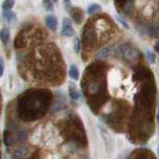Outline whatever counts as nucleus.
<instances>
[{
	"label": "nucleus",
	"instance_id": "f03ea898",
	"mask_svg": "<svg viewBox=\"0 0 159 159\" xmlns=\"http://www.w3.org/2000/svg\"><path fill=\"white\" fill-rule=\"evenodd\" d=\"M61 34L63 36H66V37H72L75 35V30L72 26V22L70 19L68 18L63 19V26H62Z\"/></svg>",
	"mask_w": 159,
	"mask_h": 159
},
{
	"label": "nucleus",
	"instance_id": "a211bd4d",
	"mask_svg": "<svg viewBox=\"0 0 159 159\" xmlns=\"http://www.w3.org/2000/svg\"><path fill=\"white\" fill-rule=\"evenodd\" d=\"M152 154H151V151H149V153L145 154V153H142V155L141 156H139V158L140 159H154L153 156H151Z\"/></svg>",
	"mask_w": 159,
	"mask_h": 159
},
{
	"label": "nucleus",
	"instance_id": "f8f14e48",
	"mask_svg": "<svg viewBox=\"0 0 159 159\" xmlns=\"http://www.w3.org/2000/svg\"><path fill=\"white\" fill-rule=\"evenodd\" d=\"M43 5L45 9L48 10V11H51V10H53L54 2L53 0H43Z\"/></svg>",
	"mask_w": 159,
	"mask_h": 159
},
{
	"label": "nucleus",
	"instance_id": "b1692460",
	"mask_svg": "<svg viewBox=\"0 0 159 159\" xmlns=\"http://www.w3.org/2000/svg\"><path fill=\"white\" fill-rule=\"evenodd\" d=\"M53 2H54V3H57V2H58V0H53Z\"/></svg>",
	"mask_w": 159,
	"mask_h": 159
},
{
	"label": "nucleus",
	"instance_id": "f257e3e1",
	"mask_svg": "<svg viewBox=\"0 0 159 159\" xmlns=\"http://www.w3.org/2000/svg\"><path fill=\"white\" fill-rule=\"evenodd\" d=\"M119 54L123 57L124 60H127V61H134L138 57V52L136 50L127 46H122L119 48Z\"/></svg>",
	"mask_w": 159,
	"mask_h": 159
},
{
	"label": "nucleus",
	"instance_id": "9b49d317",
	"mask_svg": "<svg viewBox=\"0 0 159 159\" xmlns=\"http://www.w3.org/2000/svg\"><path fill=\"white\" fill-rule=\"evenodd\" d=\"M15 1L14 0H5L2 3V9L3 10H11L12 7L14 6Z\"/></svg>",
	"mask_w": 159,
	"mask_h": 159
},
{
	"label": "nucleus",
	"instance_id": "aec40b11",
	"mask_svg": "<svg viewBox=\"0 0 159 159\" xmlns=\"http://www.w3.org/2000/svg\"><path fill=\"white\" fill-rule=\"evenodd\" d=\"M64 1H65V5H66L65 7H66L67 10H69V8L71 7V4H70V1H69V0H64Z\"/></svg>",
	"mask_w": 159,
	"mask_h": 159
},
{
	"label": "nucleus",
	"instance_id": "7ed1b4c3",
	"mask_svg": "<svg viewBox=\"0 0 159 159\" xmlns=\"http://www.w3.org/2000/svg\"><path fill=\"white\" fill-rule=\"evenodd\" d=\"M114 51H116V48L113 46H107L106 48L102 49L101 51L98 53L97 56L99 59H106V58H108L109 56H111V55L114 53Z\"/></svg>",
	"mask_w": 159,
	"mask_h": 159
},
{
	"label": "nucleus",
	"instance_id": "5701e85b",
	"mask_svg": "<svg viewBox=\"0 0 159 159\" xmlns=\"http://www.w3.org/2000/svg\"><path fill=\"white\" fill-rule=\"evenodd\" d=\"M157 155H158V158H159V145L157 147Z\"/></svg>",
	"mask_w": 159,
	"mask_h": 159
},
{
	"label": "nucleus",
	"instance_id": "2eb2a0df",
	"mask_svg": "<svg viewBox=\"0 0 159 159\" xmlns=\"http://www.w3.org/2000/svg\"><path fill=\"white\" fill-rule=\"evenodd\" d=\"M74 49H75V52L79 53L80 50H81V41H80L79 38L75 39V42H74Z\"/></svg>",
	"mask_w": 159,
	"mask_h": 159
},
{
	"label": "nucleus",
	"instance_id": "f3484780",
	"mask_svg": "<svg viewBox=\"0 0 159 159\" xmlns=\"http://www.w3.org/2000/svg\"><path fill=\"white\" fill-rule=\"evenodd\" d=\"M117 20H118L119 22H120V24L122 25L124 28H126V29L129 28V25L127 24V22H125V20H124L121 16H119V15H118V16H117Z\"/></svg>",
	"mask_w": 159,
	"mask_h": 159
},
{
	"label": "nucleus",
	"instance_id": "ddd939ff",
	"mask_svg": "<svg viewBox=\"0 0 159 159\" xmlns=\"http://www.w3.org/2000/svg\"><path fill=\"white\" fill-rule=\"evenodd\" d=\"M3 142L6 146H10L11 145V140H10V136H9V133L7 130L4 131V134H3Z\"/></svg>",
	"mask_w": 159,
	"mask_h": 159
},
{
	"label": "nucleus",
	"instance_id": "39448f33",
	"mask_svg": "<svg viewBox=\"0 0 159 159\" xmlns=\"http://www.w3.org/2000/svg\"><path fill=\"white\" fill-rule=\"evenodd\" d=\"M3 17L9 23H16L17 16L11 10H3Z\"/></svg>",
	"mask_w": 159,
	"mask_h": 159
},
{
	"label": "nucleus",
	"instance_id": "6e6552de",
	"mask_svg": "<svg viewBox=\"0 0 159 159\" xmlns=\"http://www.w3.org/2000/svg\"><path fill=\"white\" fill-rule=\"evenodd\" d=\"M102 11V7L99 6L98 4H96V3H93V4H91L89 6L88 8V13L89 15H93V14H97L98 12H101Z\"/></svg>",
	"mask_w": 159,
	"mask_h": 159
},
{
	"label": "nucleus",
	"instance_id": "20e7f679",
	"mask_svg": "<svg viewBox=\"0 0 159 159\" xmlns=\"http://www.w3.org/2000/svg\"><path fill=\"white\" fill-rule=\"evenodd\" d=\"M45 21H46V25L48 26V28L51 29L52 31H55V30L57 29L58 21H57V18L55 16H53V15H47Z\"/></svg>",
	"mask_w": 159,
	"mask_h": 159
},
{
	"label": "nucleus",
	"instance_id": "4be33fe9",
	"mask_svg": "<svg viewBox=\"0 0 159 159\" xmlns=\"http://www.w3.org/2000/svg\"><path fill=\"white\" fill-rule=\"evenodd\" d=\"M157 121L159 123V104H158V111H157Z\"/></svg>",
	"mask_w": 159,
	"mask_h": 159
},
{
	"label": "nucleus",
	"instance_id": "4468645a",
	"mask_svg": "<svg viewBox=\"0 0 159 159\" xmlns=\"http://www.w3.org/2000/svg\"><path fill=\"white\" fill-rule=\"evenodd\" d=\"M146 57H147V60L149 63L151 64H154L155 63V60H156V57H155V54L150 52V51H147L146 52Z\"/></svg>",
	"mask_w": 159,
	"mask_h": 159
},
{
	"label": "nucleus",
	"instance_id": "412c9836",
	"mask_svg": "<svg viewBox=\"0 0 159 159\" xmlns=\"http://www.w3.org/2000/svg\"><path fill=\"white\" fill-rule=\"evenodd\" d=\"M154 49H155V51L159 53V41L155 44V46H154Z\"/></svg>",
	"mask_w": 159,
	"mask_h": 159
},
{
	"label": "nucleus",
	"instance_id": "dca6fc26",
	"mask_svg": "<svg viewBox=\"0 0 159 159\" xmlns=\"http://www.w3.org/2000/svg\"><path fill=\"white\" fill-rule=\"evenodd\" d=\"M17 138H18L19 142H24L25 140H26V132H25V131H20L18 133Z\"/></svg>",
	"mask_w": 159,
	"mask_h": 159
},
{
	"label": "nucleus",
	"instance_id": "423d86ee",
	"mask_svg": "<svg viewBox=\"0 0 159 159\" xmlns=\"http://www.w3.org/2000/svg\"><path fill=\"white\" fill-rule=\"evenodd\" d=\"M69 75L73 80H75V81H78L79 80V69L75 64H72L71 67H70Z\"/></svg>",
	"mask_w": 159,
	"mask_h": 159
},
{
	"label": "nucleus",
	"instance_id": "6ab92c4d",
	"mask_svg": "<svg viewBox=\"0 0 159 159\" xmlns=\"http://www.w3.org/2000/svg\"><path fill=\"white\" fill-rule=\"evenodd\" d=\"M4 73V60L3 58L0 59V76H2Z\"/></svg>",
	"mask_w": 159,
	"mask_h": 159
},
{
	"label": "nucleus",
	"instance_id": "1a4fd4ad",
	"mask_svg": "<svg viewBox=\"0 0 159 159\" xmlns=\"http://www.w3.org/2000/svg\"><path fill=\"white\" fill-rule=\"evenodd\" d=\"M0 36H1V41L4 44H8L10 40V32L8 29H2L1 33H0Z\"/></svg>",
	"mask_w": 159,
	"mask_h": 159
},
{
	"label": "nucleus",
	"instance_id": "0eeeda50",
	"mask_svg": "<svg viewBox=\"0 0 159 159\" xmlns=\"http://www.w3.org/2000/svg\"><path fill=\"white\" fill-rule=\"evenodd\" d=\"M69 93H70V97H71L72 99H79L80 98V93L77 91L75 84H70V87H69Z\"/></svg>",
	"mask_w": 159,
	"mask_h": 159
},
{
	"label": "nucleus",
	"instance_id": "9d476101",
	"mask_svg": "<svg viewBox=\"0 0 159 159\" xmlns=\"http://www.w3.org/2000/svg\"><path fill=\"white\" fill-rule=\"evenodd\" d=\"M26 151H27V148L25 147V146L20 147V148L18 149V150L15 151L13 157H14V158H21L23 155H25V153H26Z\"/></svg>",
	"mask_w": 159,
	"mask_h": 159
}]
</instances>
